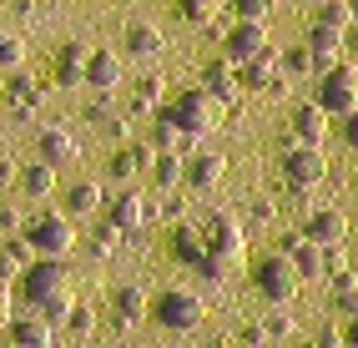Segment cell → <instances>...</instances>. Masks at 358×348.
I'll use <instances>...</instances> for the list:
<instances>
[{
    "mask_svg": "<svg viewBox=\"0 0 358 348\" xmlns=\"http://www.w3.org/2000/svg\"><path fill=\"white\" fill-rule=\"evenodd\" d=\"M15 177V167H10V161H0V182H10Z\"/></svg>",
    "mask_w": 358,
    "mask_h": 348,
    "instance_id": "47",
    "label": "cell"
},
{
    "mask_svg": "<svg viewBox=\"0 0 358 348\" xmlns=\"http://www.w3.org/2000/svg\"><path fill=\"white\" fill-rule=\"evenodd\" d=\"M15 182H20V192H26L31 202H45V197L56 192V167H51V161H41V157H36L31 167H20V177H15Z\"/></svg>",
    "mask_w": 358,
    "mask_h": 348,
    "instance_id": "22",
    "label": "cell"
},
{
    "mask_svg": "<svg viewBox=\"0 0 358 348\" xmlns=\"http://www.w3.org/2000/svg\"><path fill=\"white\" fill-rule=\"evenodd\" d=\"M86 56H91L86 41H66L61 56H56V81L61 86H81L86 81Z\"/></svg>",
    "mask_w": 358,
    "mask_h": 348,
    "instance_id": "21",
    "label": "cell"
},
{
    "mask_svg": "<svg viewBox=\"0 0 358 348\" xmlns=\"http://www.w3.org/2000/svg\"><path fill=\"white\" fill-rule=\"evenodd\" d=\"M353 51H358V20H353Z\"/></svg>",
    "mask_w": 358,
    "mask_h": 348,
    "instance_id": "48",
    "label": "cell"
},
{
    "mask_svg": "<svg viewBox=\"0 0 358 348\" xmlns=\"http://www.w3.org/2000/svg\"><path fill=\"white\" fill-rule=\"evenodd\" d=\"M101 202H106L101 182H76V187H66V212H71V217H91V212H101Z\"/></svg>",
    "mask_w": 358,
    "mask_h": 348,
    "instance_id": "27",
    "label": "cell"
},
{
    "mask_svg": "<svg viewBox=\"0 0 358 348\" xmlns=\"http://www.w3.org/2000/svg\"><path fill=\"white\" fill-rule=\"evenodd\" d=\"M122 238H127V232L116 227V222H106V227H96V238L86 242V252H91V258L101 263V258H111V252H116V242H122Z\"/></svg>",
    "mask_w": 358,
    "mask_h": 348,
    "instance_id": "32",
    "label": "cell"
},
{
    "mask_svg": "<svg viewBox=\"0 0 358 348\" xmlns=\"http://www.w3.org/2000/svg\"><path fill=\"white\" fill-rule=\"evenodd\" d=\"M10 96H15V101H36V96H41V86H36L26 71H20V66L10 71Z\"/></svg>",
    "mask_w": 358,
    "mask_h": 348,
    "instance_id": "38",
    "label": "cell"
},
{
    "mask_svg": "<svg viewBox=\"0 0 358 348\" xmlns=\"http://www.w3.org/2000/svg\"><path fill=\"white\" fill-rule=\"evenodd\" d=\"M15 283H20V293H26V303H31V308H41L45 298H56V293H66V288H71V273H66V263H61V258H41V252H36V258L20 268Z\"/></svg>",
    "mask_w": 358,
    "mask_h": 348,
    "instance_id": "3",
    "label": "cell"
},
{
    "mask_svg": "<svg viewBox=\"0 0 358 348\" xmlns=\"http://www.w3.org/2000/svg\"><path fill=\"white\" fill-rule=\"evenodd\" d=\"M6 333H10V343L15 348H45V343H51L56 338V323L51 318H45V313H15L10 323H6Z\"/></svg>",
    "mask_w": 358,
    "mask_h": 348,
    "instance_id": "12",
    "label": "cell"
},
{
    "mask_svg": "<svg viewBox=\"0 0 358 348\" xmlns=\"http://www.w3.org/2000/svg\"><path fill=\"white\" fill-rule=\"evenodd\" d=\"M162 111L172 116V122H177L187 136H197V142H202V136H212V131L222 126V101L212 96L207 86H197V91H182V96H177L172 106H162Z\"/></svg>",
    "mask_w": 358,
    "mask_h": 348,
    "instance_id": "1",
    "label": "cell"
},
{
    "mask_svg": "<svg viewBox=\"0 0 358 348\" xmlns=\"http://www.w3.org/2000/svg\"><path fill=\"white\" fill-rule=\"evenodd\" d=\"M10 323V283H0V328Z\"/></svg>",
    "mask_w": 358,
    "mask_h": 348,
    "instance_id": "45",
    "label": "cell"
},
{
    "mask_svg": "<svg viewBox=\"0 0 358 348\" xmlns=\"http://www.w3.org/2000/svg\"><path fill=\"white\" fill-rule=\"evenodd\" d=\"M343 36L348 31H333V26H323V20H313V31H308V51H313L318 71H328L333 61H343Z\"/></svg>",
    "mask_w": 358,
    "mask_h": 348,
    "instance_id": "16",
    "label": "cell"
},
{
    "mask_svg": "<svg viewBox=\"0 0 358 348\" xmlns=\"http://www.w3.org/2000/svg\"><path fill=\"white\" fill-rule=\"evenodd\" d=\"M111 308L122 313V328H127V323H136L141 313H152V298H147V288L127 283V288H116V293H111Z\"/></svg>",
    "mask_w": 358,
    "mask_h": 348,
    "instance_id": "29",
    "label": "cell"
},
{
    "mask_svg": "<svg viewBox=\"0 0 358 348\" xmlns=\"http://www.w3.org/2000/svg\"><path fill=\"white\" fill-rule=\"evenodd\" d=\"M318 106L328 116H348L358 106V66L353 61H333L323 71V86H318Z\"/></svg>",
    "mask_w": 358,
    "mask_h": 348,
    "instance_id": "8",
    "label": "cell"
},
{
    "mask_svg": "<svg viewBox=\"0 0 358 348\" xmlns=\"http://www.w3.org/2000/svg\"><path fill=\"white\" fill-rule=\"evenodd\" d=\"M222 177H227V157L222 152H187V182H192L197 192L217 187Z\"/></svg>",
    "mask_w": 358,
    "mask_h": 348,
    "instance_id": "15",
    "label": "cell"
},
{
    "mask_svg": "<svg viewBox=\"0 0 358 348\" xmlns=\"http://www.w3.org/2000/svg\"><path fill=\"white\" fill-rule=\"evenodd\" d=\"M177 15L187 26H212L217 20V0H177Z\"/></svg>",
    "mask_w": 358,
    "mask_h": 348,
    "instance_id": "31",
    "label": "cell"
},
{
    "mask_svg": "<svg viewBox=\"0 0 358 348\" xmlns=\"http://www.w3.org/2000/svg\"><path fill=\"white\" fill-rule=\"evenodd\" d=\"M308 6H323V0H308Z\"/></svg>",
    "mask_w": 358,
    "mask_h": 348,
    "instance_id": "50",
    "label": "cell"
},
{
    "mask_svg": "<svg viewBox=\"0 0 358 348\" xmlns=\"http://www.w3.org/2000/svg\"><path fill=\"white\" fill-rule=\"evenodd\" d=\"M353 192H358V182H353Z\"/></svg>",
    "mask_w": 358,
    "mask_h": 348,
    "instance_id": "51",
    "label": "cell"
},
{
    "mask_svg": "<svg viewBox=\"0 0 358 348\" xmlns=\"http://www.w3.org/2000/svg\"><path fill=\"white\" fill-rule=\"evenodd\" d=\"M36 313H45L51 323H66V313H71V288H66V293H56V298H45Z\"/></svg>",
    "mask_w": 358,
    "mask_h": 348,
    "instance_id": "39",
    "label": "cell"
},
{
    "mask_svg": "<svg viewBox=\"0 0 358 348\" xmlns=\"http://www.w3.org/2000/svg\"><path fill=\"white\" fill-rule=\"evenodd\" d=\"M66 328L76 333V338L96 333V308H86V303H71V313H66Z\"/></svg>",
    "mask_w": 358,
    "mask_h": 348,
    "instance_id": "35",
    "label": "cell"
},
{
    "mask_svg": "<svg viewBox=\"0 0 358 348\" xmlns=\"http://www.w3.org/2000/svg\"><path fill=\"white\" fill-rule=\"evenodd\" d=\"M303 238H308V242H318V247H328V242H343V238H348V222H343V212L323 207V212H313V217L303 222Z\"/></svg>",
    "mask_w": 358,
    "mask_h": 348,
    "instance_id": "17",
    "label": "cell"
},
{
    "mask_svg": "<svg viewBox=\"0 0 358 348\" xmlns=\"http://www.w3.org/2000/svg\"><path fill=\"white\" fill-rule=\"evenodd\" d=\"M152 147H157V152H182V157H187V152L197 147V136H187L166 111H157V116H152Z\"/></svg>",
    "mask_w": 358,
    "mask_h": 348,
    "instance_id": "20",
    "label": "cell"
},
{
    "mask_svg": "<svg viewBox=\"0 0 358 348\" xmlns=\"http://www.w3.org/2000/svg\"><path fill=\"white\" fill-rule=\"evenodd\" d=\"M162 45H166L162 31L147 26V20H131V26H127V56H136V61H157Z\"/></svg>",
    "mask_w": 358,
    "mask_h": 348,
    "instance_id": "23",
    "label": "cell"
},
{
    "mask_svg": "<svg viewBox=\"0 0 358 348\" xmlns=\"http://www.w3.org/2000/svg\"><path fill=\"white\" fill-rule=\"evenodd\" d=\"M318 10V20H323V26H333V31H348L353 26V6H348V0H323V6H313Z\"/></svg>",
    "mask_w": 358,
    "mask_h": 348,
    "instance_id": "30",
    "label": "cell"
},
{
    "mask_svg": "<svg viewBox=\"0 0 358 348\" xmlns=\"http://www.w3.org/2000/svg\"><path fill=\"white\" fill-rule=\"evenodd\" d=\"M343 338H348V343H353V348H358V313H353V318H348V328H343Z\"/></svg>",
    "mask_w": 358,
    "mask_h": 348,
    "instance_id": "46",
    "label": "cell"
},
{
    "mask_svg": "<svg viewBox=\"0 0 358 348\" xmlns=\"http://www.w3.org/2000/svg\"><path fill=\"white\" fill-rule=\"evenodd\" d=\"M202 313H207V303H202V293H192V288H166V293H157V303H152V318L162 323V328H172V333L197 328Z\"/></svg>",
    "mask_w": 358,
    "mask_h": 348,
    "instance_id": "5",
    "label": "cell"
},
{
    "mask_svg": "<svg viewBox=\"0 0 358 348\" xmlns=\"http://www.w3.org/2000/svg\"><path fill=\"white\" fill-rule=\"evenodd\" d=\"M348 6H353V15H358V0H348Z\"/></svg>",
    "mask_w": 358,
    "mask_h": 348,
    "instance_id": "49",
    "label": "cell"
},
{
    "mask_svg": "<svg viewBox=\"0 0 358 348\" xmlns=\"http://www.w3.org/2000/svg\"><path fill=\"white\" fill-rule=\"evenodd\" d=\"M147 172H152V187L157 192H177L182 182H187V157L182 152H157Z\"/></svg>",
    "mask_w": 358,
    "mask_h": 348,
    "instance_id": "18",
    "label": "cell"
},
{
    "mask_svg": "<svg viewBox=\"0 0 358 348\" xmlns=\"http://www.w3.org/2000/svg\"><path fill=\"white\" fill-rule=\"evenodd\" d=\"M237 81H243L248 91H288V71H282V56H273V45L262 56H252V61H243L237 66Z\"/></svg>",
    "mask_w": 358,
    "mask_h": 348,
    "instance_id": "10",
    "label": "cell"
},
{
    "mask_svg": "<svg viewBox=\"0 0 358 348\" xmlns=\"http://www.w3.org/2000/svg\"><path fill=\"white\" fill-rule=\"evenodd\" d=\"M0 232H6V238L20 232V212H15V207H0Z\"/></svg>",
    "mask_w": 358,
    "mask_h": 348,
    "instance_id": "43",
    "label": "cell"
},
{
    "mask_svg": "<svg viewBox=\"0 0 358 348\" xmlns=\"http://www.w3.org/2000/svg\"><path fill=\"white\" fill-rule=\"evenodd\" d=\"M0 66H6V71L26 66V41H20L15 31H0Z\"/></svg>",
    "mask_w": 358,
    "mask_h": 348,
    "instance_id": "34",
    "label": "cell"
},
{
    "mask_svg": "<svg viewBox=\"0 0 358 348\" xmlns=\"http://www.w3.org/2000/svg\"><path fill=\"white\" fill-rule=\"evenodd\" d=\"M293 136L298 142H318L323 147V136H328V111L313 101V106H293Z\"/></svg>",
    "mask_w": 358,
    "mask_h": 348,
    "instance_id": "25",
    "label": "cell"
},
{
    "mask_svg": "<svg viewBox=\"0 0 358 348\" xmlns=\"http://www.w3.org/2000/svg\"><path fill=\"white\" fill-rule=\"evenodd\" d=\"M36 157H41V161H51V167L61 172V167H71V161L81 157V147L71 142V131H61V126H45V131L36 136Z\"/></svg>",
    "mask_w": 358,
    "mask_h": 348,
    "instance_id": "14",
    "label": "cell"
},
{
    "mask_svg": "<svg viewBox=\"0 0 358 348\" xmlns=\"http://www.w3.org/2000/svg\"><path fill=\"white\" fill-rule=\"evenodd\" d=\"M282 71H288V76H308V71H318V66H313V51H308V45H293V51L282 56Z\"/></svg>",
    "mask_w": 358,
    "mask_h": 348,
    "instance_id": "36",
    "label": "cell"
},
{
    "mask_svg": "<svg viewBox=\"0 0 358 348\" xmlns=\"http://www.w3.org/2000/svg\"><path fill=\"white\" fill-rule=\"evenodd\" d=\"M207 252H212V268H217L222 277L237 273L248 263V227L237 222L232 212H217L207 222Z\"/></svg>",
    "mask_w": 358,
    "mask_h": 348,
    "instance_id": "2",
    "label": "cell"
},
{
    "mask_svg": "<svg viewBox=\"0 0 358 348\" xmlns=\"http://www.w3.org/2000/svg\"><path fill=\"white\" fill-rule=\"evenodd\" d=\"M243 343H268V323H248V328H243Z\"/></svg>",
    "mask_w": 358,
    "mask_h": 348,
    "instance_id": "44",
    "label": "cell"
},
{
    "mask_svg": "<svg viewBox=\"0 0 358 348\" xmlns=\"http://www.w3.org/2000/svg\"><path fill=\"white\" fill-rule=\"evenodd\" d=\"M86 86H96V91L122 86V61H116L111 51H91L86 56Z\"/></svg>",
    "mask_w": 358,
    "mask_h": 348,
    "instance_id": "24",
    "label": "cell"
},
{
    "mask_svg": "<svg viewBox=\"0 0 358 348\" xmlns=\"http://www.w3.org/2000/svg\"><path fill=\"white\" fill-rule=\"evenodd\" d=\"M268 26H262V20H243L237 15V26L222 36V56L232 61V66H243V61H252V56H262L268 51Z\"/></svg>",
    "mask_w": 358,
    "mask_h": 348,
    "instance_id": "9",
    "label": "cell"
},
{
    "mask_svg": "<svg viewBox=\"0 0 358 348\" xmlns=\"http://www.w3.org/2000/svg\"><path fill=\"white\" fill-rule=\"evenodd\" d=\"M202 86H207V91H212V96H217L222 106H232V101H237V86H243V81H237V66L222 56V61H207Z\"/></svg>",
    "mask_w": 358,
    "mask_h": 348,
    "instance_id": "19",
    "label": "cell"
},
{
    "mask_svg": "<svg viewBox=\"0 0 358 348\" xmlns=\"http://www.w3.org/2000/svg\"><path fill=\"white\" fill-rule=\"evenodd\" d=\"M288 333H293V318H288V313L268 318V338H288Z\"/></svg>",
    "mask_w": 358,
    "mask_h": 348,
    "instance_id": "41",
    "label": "cell"
},
{
    "mask_svg": "<svg viewBox=\"0 0 358 348\" xmlns=\"http://www.w3.org/2000/svg\"><path fill=\"white\" fill-rule=\"evenodd\" d=\"M282 177H288V187L308 192V187H318V182L328 177V157L318 142H288V152H282Z\"/></svg>",
    "mask_w": 358,
    "mask_h": 348,
    "instance_id": "6",
    "label": "cell"
},
{
    "mask_svg": "<svg viewBox=\"0 0 358 348\" xmlns=\"http://www.w3.org/2000/svg\"><path fill=\"white\" fill-rule=\"evenodd\" d=\"M252 283H257V293L268 298V303H293L298 298V283H303V273L293 268V258L288 252H273V258H262L257 268H252Z\"/></svg>",
    "mask_w": 358,
    "mask_h": 348,
    "instance_id": "4",
    "label": "cell"
},
{
    "mask_svg": "<svg viewBox=\"0 0 358 348\" xmlns=\"http://www.w3.org/2000/svg\"><path fill=\"white\" fill-rule=\"evenodd\" d=\"M31 238V247L41 258H66L71 247H76V227H71V212H41L36 222L20 227Z\"/></svg>",
    "mask_w": 358,
    "mask_h": 348,
    "instance_id": "7",
    "label": "cell"
},
{
    "mask_svg": "<svg viewBox=\"0 0 358 348\" xmlns=\"http://www.w3.org/2000/svg\"><path fill=\"white\" fill-rule=\"evenodd\" d=\"M147 217H152V202H147V192L127 187V192H116V197H111V222L122 227V232L147 227Z\"/></svg>",
    "mask_w": 358,
    "mask_h": 348,
    "instance_id": "13",
    "label": "cell"
},
{
    "mask_svg": "<svg viewBox=\"0 0 358 348\" xmlns=\"http://www.w3.org/2000/svg\"><path fill=\"white\" fill-rule=\"evenodd\" d=\"M273 6H278V0H232V10L243 15V20H268Z\"/></svg>",
    "mask_w": 358,
    "mask_h": 348,
    "instance_id": "37",
    "label": "cell"
},
{
    "mask_svg": "<svg viewBox=\"0 0 358 348\" xmlns=\"http://www.w3.org/2000/svg\"><path fill=\"white\" fill-rule=\"evenodd\" d=\"M343 142H348V147L358 152V106H353V111L343 116Z\"/></svg>",
    "mask_w": 358,
    "mask_h": 348,
    "instance_id": "42",
    "label": "cell"
},
{
    "mask_svg": "<svg viewBox=\"0 0 358 348\" xmlns=\"http://www.w3.org/2000/svg\"><path fill=\"white\" fill-rule=\"evenodd\" d=\"M172 247H177V258L182 263H192L207 283H222V273L212 268V252H207V227H192V222H182L177 232H172Z\"/></svg>",
    "mask_w": 358,
    "mask_h": 348,
    "instance_id": "11",
    "label": "cell"
},
{
    "mask_svg": "<svg viewBox=\"0 0 358 348\" xmlns=\"http://www.w3.org/2000/svg\"><path fill=\"white\" fill-rule=\"evenodd\" d=\"M333 303H338V313H358V277H348V273H338V283H333Z\"/></svg>",
    "mask_w": 358,
    "mask_h": 348,
    "instance_id": "33",
    "label": "cell"
},
{
    "mask_svg": "<svg viewBox=\"0 0 358 348\" xmlns=\"http://www.w3.org/2000/svg\"><path fill=\"white\" fill-rule=\"evenodd\" d=\"M162 101H166V81H162V71H147L136 81V91H131V111L136 116H152Z\"/></svg>",
    "mask_w": 358,
    "mask_h": 348,
    "instance_id": "28",
    "label": "cell"
},
{
    "mask_svg": "<svg viewBox=\"0 0 358 348\" xmlns=\"http://www.w3.org/2000/svg\"><path fill=\"white\" fill-rule=\"evenodd\" d=\"M15 277H20V263L10 258L6 247H0V283H15Z\"/></svg>",
    "mask_w": 358,
    "mask_h": 348,
    "instance_id": "40",
    "label": "cell"
},
{
    "mask_svg": "<svg viewBox=\"0 0 358 348\" xmlns=\"http://www.w3.org/2000/svg\"><path fill=\"white\" fill-rule=\"evenodd\" d=\"M152 157H157V147L147 142V147H116L111 152V177H136V172H147L152 167Z\"/></svg>",
    "mask_w": 358,
    "mask_h": 348,
    "instance_id": "26",
    "label": "cell"
}]
</instances>
